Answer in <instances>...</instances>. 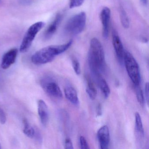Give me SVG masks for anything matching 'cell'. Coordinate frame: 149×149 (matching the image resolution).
Returning a JSON list of instances; mask_svg holds the SVG:
<instances>
[{"instance_id":"ffe728a7","label":"cell","mask_w":149,"mask_h":149,"mask_svg":"<svg viewBox=\"0 0 149 149\" xmlns=\"http://www.w3.org/2000/svg\"><path fill=\"white\" fill-rule=\"evenodd\" d=\"M72 63L73 68L76 74L77 75H80L81 72V68L78 61L75 58H73L72 60Z\"/></svg>"},{"instance_id":"d4e9b609","label":"cell","mask_w":149,"mask_h":149,"mask_svg":"<svg viewBox=\"0 0 149 149\" xmlns=\"http://www.w3.org/2000/svg\"><path fill=\"white\" fill-rule=\"evenodd\" d=\"M145 97L147 104H149V83H146L145 85Z\"/></svg>"},{"instance_id":"3957f363","label":"cell","mask_w":149,"mask_h":149,"mask_svg":"<svg viewBox=\"0 0 149 149\" xmlns=\"http://www.w3.org/2000/svg\"><path fill=\"white\" fill-rule=\"evenodd\" d=\"M123 62L128 74L134 85H139L141 81L140 70L137 62L127 51L125 52Z\"/></svg>"},{"instance_id":"44dd1931","label":"cell","mask_w":149,"mask_h":149,"mask_svg":"<svg viewBox=\"0 0 149 149\" xmlns=\"http://www.w3.org/2000/svg\"><path fill=\"white\" fill-rule=\"evenodd\" d=\"M84 0H70V8L78 7L82 5Z\"/></svg>"},{"instance_id":"e0dca14e","label":"cell","mask_w":149,"mask_h":149,"mask_svg":"<svg viewBox=\"0 0 149 149\" xmlns=\"http://www.w3.org/2000/svg\"><path fill=\"white\" fill-rule=\"evenodd\" d=\"M119 14L122 25L124 28L128 29L130 26V21L126 12L121 6L120 7Z\"/></svg>"},{"instance_id":"f1b7e54d","label":"cell","mask_w":149,"mask_h":149,"mask_svg":"<svg viewBox=\"0 0 149 149\" xmlns=\"http://www.w3.org/2000/svg\"><path fill=\"white\" fill-rule=\"evenodd\" d=\"M1 143H0V149H1Z\"/></svg>"},{"instance_id":"7c38bea8","label":"cell","mask_w":149,"mask_h":149,"mask_svg":"<svg viewBox=\"0 0 149 149\" xmlns=\"http://www.w3.org/2000/svg\"><path fill=\"white\" fill-rule=\"evenodd\" d=\"M63 18L62 14L59 13L57 14L52 23L46 29L44 34V38L47 40L50 39L54 34L56 33Z\"/></svg>"},{"instance_id":"8fae6325","label":"cell","mask_w":149,"mask_h":149,"mask_svg":"<svg viewBox=\"0 0 149 149\" xmlns=\"http://www.w3.org/2000/svg\"><path fill=\"white\" fill-rule=\"evenodd\" d=\"M38 111L42 124L46 126L49 120V113L47 105L43 100H39L38 102Z\"/></svg>"},{"instance_id":"7a4b0ae2","label":"cell","mask_w":149,"mask_h":149,"mask_svg":"<svg viewBox=\"0 0 149 149\" xmlns=\"http://www.w3.org/2000/svg\"><path fill=\"white\" fill-rule=\"evenodd\" d=\"M72 40L65 44L52 45L43 48L35 53L31 58L32 62L36 65H42L52 61L57 56L67 51L72 44Z\"/></svg>"},{"instance_id":"4fadbf2b","label":"cell","mask_w":149,"mask_h":149,"mask_svg":"<svg viewBox=\"0 0 149 149\" xmlns=\"http://www.w3.org/2000/svg\"><path fill=\"white\" fill-rule=\"evenodd\" d=\"M64 93L66 98L71 103L76 105L79 104L77 92L74 88L71 86H67L64 89Z\"/></svg>"},{"instance_id":"7402d4cb","label":"cell","mask_w":149,"mask_h":149,"mask_svg":"<svg viewBox=\"0 0 149 149\" xmlns=\"http://www.w3.org/2000/svg\"><path fill=\"white\" fill-rule=\"evenodd\" d=\"M80 143L81 149H89L88 144L87 142V140L83 136H81L80 138Z\"/></svg>"},{"instance_id":"5b68a950","label":"cell","mask_w":149,"mask_h":149,"mask_svg":"<svg viewBox=\"0 0 149 149\" xmlns=\"http://www.w3.org/2000/svg\"><path fill=\"white\" fill-rule=\"evenodd\" d=\"M44 22H39L31 26L25 34L20 47V51L22 53L27 52L30 48L36 35L44 26Z\"/></svg>"},{"instance_id":"2e32d148","label":"cell","mask_w":149,"mask_h":149,"mask_svg":"<svg viewBox=\"0 0 149 149\" xmlns=\"http://www.w3.org/2000/svg\"><path fill=\"white\" fill-rule=\"evenodd\" d=\"M23 132L24 134L30 138H33L35 134L36 130L30 125L27 119L24 118L23 120Z\"/></svg>"},{"instance_id":"484cf974","label":"cell","mask_w":149,"mask_h":149,"mask_svg":"<svg viewBox=\"0 0 149 149\" xmlns=\"http://www.w3.org/2000/svg\"><path fill=\"white\" fill-rule=\"evenodd\" d=\"M102 114V106L100 104H98L97 108V115L98 116H100Z\"/></svg>"},{"instance_id":"83f0119b","label":"cell","mask_w":149,"mask_h":149,"mask_svg":"<svg viewBox=\"0 0 149 149\" xmlns=\"http://www.w3.org/2000/svg\"><path fill=\"white\" fill-rule=\"evenodd\" d=\"M2 1H1V0H0V5H1V4H2Z\"/></svg>"},{"instance_id":"52a82bcc","label":"cell","mask_w":149,"mask_h":149,"mask_svg":"<svg viewBox=\"0 0 149 149\" xmlns=\"http://www.w3.org/2000/svg\"><path fill=\"white\" fill-rule=\"evenodd\" d=\"M112 39L113 47L117 57L120 62H123L125 50L117 32L114 29L112 30Z\"/></svg>"},{"instance_id":"9c48e42d","label":"cell","mask_w":149,"mask_h":149,"mask_svg":"<svg viewBox=\"0 0 149 149\" xmlns=\"http://www.w3.org/2000/svg\"><path fill=\"white\" fill-rule=\"evenodd\" d=\"M111 11L109 8H103L100 13V19L102 26V36L107 38L109 34Z\"/></svg>"},{"instance_id":"d6986e66","label":"cell","mask_w":149,"mask_h":149,"mask_svg":"<svg viewBox=\"0 0 149 149\" xmlns=\"http://www.w3.org/2000/svg\"><path fill=\"white\" fill-rule=\"evenodd\" d=\"M134 86L138 102L141 105H143L145 103V99L143 91L139 86V85H134Z\"/></svg>"},{"instance_id":"30bf717a","label":"cell","mask_w":149,"mask_h":149,"mask_svg":"<svg viewBox=\"0 0 149 149\" xmlns=\"http://www.w3.org/2000/svg\"><path fill=\"white\" fill-rule=\"evenodd\" d=\"M18 53L17 49H12L3 55L1 63V67L3 69L9 68L15 63Z\"/></svg>"},{"instance_id":"ac0fdd59","label":"cell","mask_w":149,"mask_h":149,"mask_svg":"<svg viewBox=\"0 0 149 149\" xmlns=\"http://www.w3.org/2000/svg\"><path fill=\"white\" fill-rule=\"evenodd\" d=\"M135 122H136V128L137 131L142 136L144 135V129L143 123L141 116L138 112H136L135 114Z\"/></svg>"},{"instance_id":"9a60e30c","label":"cell","mask_w":149,"mask_h":149,"mask_svg":"<svg viewBox=\"0 0 149 149\" xmlns=\"http://www.w3.org/2000/svg\"><path fill=\"white\" fill-rule=\"evenodd\" d=\"M87 86L86 88V92L90 98L92 100L95 99L97 95V91L94 83L92 81L90 77L88 76L86 77Z\"/></svg>"},{"instance_id":"5bb4252c","label":"cell","mask_w":149,"mask_h":149,"mask_svg":"<svg viewBox=\"0 0 149 149\" xmlns=\"http://www.w3.org/2000/svg\"><path fill=\"white\" fill-rule=\"evenodd\" d=\"M94 76L96 79L97 84L104 97L105 98H108L110 94V89L107 82L102 76L101 74H97L94 75Z\"/></svg>"},{"instance_id":"6da1fadb","label":"cell","mask_w":149,"mask_h":149,"mask_svg":"<svg viewBox=\"0 0 149 149\" xmlns=\"http://www.w3.org/2000/svg\"><path fill=\"white\" fill-rule=\"evenodd\" d=\"M88 61L91 70L94 75L101 74L106 67L103 47L97 38H93L91 41Z\"/></svg>"},{"instance_id":"8992f818","label":"cell","mask_w":149,"mask_h":149,"mask_svg":"<svg viewBox=\"0 0 149 149\" xmlns=\"http://www.w3.org/2000/svg\"><path fill=\"white\" fill-rule=\"evenodd\" d=\"M41 85L44 91L52 97L56 98L62 97L63 94L57 83L53 78L45 77L42 79Z\"/></svg>"},{"instance_id":"277c9868","label":"cell","mask_w":149,"mask_h":149,"mask_svg":"<svg viewBox=\"0 0 149 149\" xmlns=\"http://www.w3.org/2000/svg\"><path fill=\"white\" fill-rule=\"evenodd\" d=\"M86 15L84 12H81L72 16L65 25V32L71 35L81 33L86 26Z\"/></svg>"},{"instance_id":"4316f807","label":"cell","mask_w":149,"mask_h":149,"mask_svg":"<svg viewBox=\"0 0 149 149\" xmlns=\"http://www.w3.org/2000/svg\"><path fill=\"white\" fill-rule=\"evenodd\" d=\"M140 2L143 6H146L148 4V0H140Z\"/></svg>"},{"instance_id":"ba28073f","label":"cell","mask_w":149,"mask_h":149,"mask_svg":"<svg viewBox=\"0 0 149 149\" xmlns=\"http://www.w3.org/2000/svg\"><path fill=\"white\" fill-rule=\"evenodd\" d=\"M97 137L100 148L107 149L110 140L109 131L107 125H104L99 129L97 131Z\"/></svg>"},{"instance_id":"603a6c76","label":"cell","mask_w":149,"mask_h":149,"mask_svg":"<svg viewBox=\"0 0 149 149\" xmlns=\"http://www.w3.org/2000/svg\"><path fill=\"white\" fill-rule=\"evenodd\" d=\"M6 120V116L5 111L3 109L0 108V123L1 124H5Z\"/></svg>"},{"instance_id":"cb8c5ba5","label":"cell","mask_w":149,"mask_h":149,"mask_svg":"<svg viewBox=\"0 0 149 149\" xmlns=\"http://www.w3.org/2000/svg\"><path fill=\"white\" fill-rule=\"evenodd\" d=\"M65 148L66 149H74L72 141L69 137L66 138L65 141Z\"/></svg>"}]
</instances>
